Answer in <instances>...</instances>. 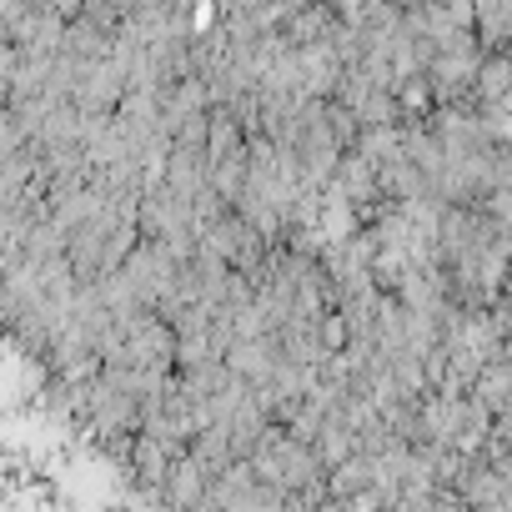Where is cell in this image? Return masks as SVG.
I'll list each match as a JSON object with an SVG mask.
<instances>
[{
    "mask_svg": "<svg viewBox=\"0 0 512 512\" xmlns=\"http://www.w3.org/2000/svg\"><path fill=\"white\" fill-rule=\"evenodd\" d=\"M226 367H231V377H246L251 387L267 382V377L282 367V342H277V332H267V337H236V342L226 347Z\"/></svg>",
    "mask_w": 512,
    "mask_h": 512,
    "instance_id": "1",
    "label": "cell"
},
{
    "mask_svg": "<svg viewBox=\"0 0 512 512\" xmlns=\"http://www.w3.org/2000/svg\"><path fill=\"white\" fill-rule=\"evenodd\" d=\"M437 512H477V507H472L462 492H452V487H447V492H437Z\"/></svg>",
    "mask_w": 512,
    "mask_h": 512,
    "instance_id": "6",
    "label": "cell"
},
{
    "mask_svg": "<svg viewBox=\"0 0 512 512\" xmlns=\"http://www.w3.org/2000/svg\"><path fill=\"white\" fill-rule=\"evenodd\" d=\"M362 487H372V457H362V452L327 472V497H357Z\"/></svg>",
    "mask_w": 512,
    "mask_h": 512,
    "instance_id": "5",
    "label": "cell"
},
{
    "mask_svg": "<svg viewBox=\"0 0 512 512\" xmlns=\"http://www.w3.org/2000/svg\"><path fill=\"white\" fill-rule=\"evenodd\" d=\"M467 397H477L492 417H502V412L512 407V362H507V357L487 362V367H482V377L472 382V392H467Z\"/></svg>",
    "mask_w": 512,
    "mask_h": 512,
    "instance_id": "4",
    "label": "cell"
},
{
    "mask_svg": "<svg viewBox=\"0 0 512 512\" xmlns=\"http://www.w3.org/2000/svg\"><path fill=\"white\" fill-rule=\"evenodd\" d=\"M452 492H462L477 512H497L502 502H507V477L487 462V457H467V467H462V477H457V487Z\"/></svg>",
    "mask_w": 512,
    "mask_h": 512,
    "instance_id": "2",
    "label": "cell"
},
{
    "mask_svg": "<svg viewBox=\"0 0 512 512\" xmlns=\"http://www.w3.org/2000/svg\"><path fill=\"white\" fill-rule=\"evenodd\" d=\"M211 497V472L186 452L176 467H171V477H166V487H161V502L171 507V512H191V507H201Z\"/></svg>",
    "mask_w": 512,
    "mask_h": 512,
    "instance_id": "3",
    "label": "cell"
}]
</instances>
